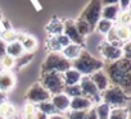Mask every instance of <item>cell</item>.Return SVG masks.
<instances>
[{"mask_svg": "<svg viewBox=\"0 0 131 119\" xmlns=\"http://www.w3.org/2000/svg\"><path fill=\"white\" fill-rule=\"evenodd\" d=\"M104 72L107 73L109 82L112 86H118L121 87L125 94L130 96L131 91V65L128 59H119L117 62L109 63Z\"/></svg>", "mask_w": 131, "mask_h": 119, "instance_id": "6da1fadb", "label": "cell"}, {"mask_svg": "<svg viewBox=\"0 0 131 119\" xmlns=\"http://www.w3.org/2000/svg\"><path fill=\"white\" fill-rule=\"evenodd\" d=\"M71 67L75 68L77 72H80L82 76H90L95 73L96 71H100L104 68V63L100 59L94 58L90 52L82 50L80 56L71 63Z\"/></svg>", "mask_w": 131, "mask_h": 119, "instance_id": "7a4b0ae2", "label": "cell"}, {"mask_svg": "<svg viewBox=\"0 0 131 119\" xmlns=\"http://www.w3.org/2000/svg\"><path fill=\"white\" fill-rule=\"evenodd\" d=\"M102 102H105L111 108H127L130 96L118 86H109L105 91L100 94Z\"/></svg>", "mask_w": 131, "mask_h": 119, "instance_id": "3957f363", "label": "cell"}, {"mask_svg": "<svg viewBox=\"0 0 131 119\" xmlns=\"http://www.w3.org/2000/svg\"><path fill=\"white\" fill-rule=\"evenodd\" d=\"M70 68H71V62L67 60L60 52H49L41 65V74L50 72L64 73Z\"/></svg>", "mask_w": 131, "mask_h": 119, "instance_id": "277c9868", "label": "cell"}, {"mask_svg": "<svg viewBox=\"0 0 131 119\" xmlns=\"http://www.w3.org/2000/svg\"><path fill=\"white\" fill-rule=\"evenodd\" d=\"M50 95H57L63 92L64 90V82H63V76L62 73L57 72H50L41 74L40 82H39Z\"/></svg>", "mask_w": 131, "mask_h": 119, "instance_id": "5b68a950", "label": "cell"}, {"mask_svg": "<svg viewBox=\"0 0 131 119\" xmlns=\"http://www.w3.org/2000/svg\"><path fill=\"white\" fill-rule=\"evenodd\" d=\"M102 8H103L102 0H91V2L86 5V8L84 9L80 18L84 19L85 22H88L90 24V27L94 30L95 24L102 18Z\"/></svg>", "mask_w": 131, "mask_h": 119, "instance_id": "8992f818", "label": "cell"}, {"mask_svg": "<svg viewBox=\"0 0 131 119\" xmlns=\"http://www.w3.org/2000/svg\"><path fill=\"white\" fill-rule=\"evenodd\" d=\"M80 88H81V95L88 97L89 100L93 101V104H99L102 101L100 99V92L99 90L95 87V85L91 82V80L89 78V76H82L81 81H80Z\"/></svg>", "mask_w": 131, "mask_h": 119, "instance_id": "52a82bcc", "label": "cell"}, {"mask_svg": "<svg viewBox=\"0 0 131 119\" xmlns=\"http://www.w3.org/2000/svg\"><path fill=\"white\" fill-rule=\"evenodd\" d=\"M51 95L37 82V83H34L26 92V101L27 102H31V104H40L42 101H48L50 100Z\"/></svg>", "mask_w": 131, "mask_h": 119, "instance_id": "ba28073f", "label": "cell"}, {"mask_svg": "<svg viewBox=\"0 0 131 119\" xmlns=\"http://www.w3.org/2000/svg\"><path fill=\"white\" fill-rule=\"evenodd\" d=\"M99 51H100V55L103 56V59L108 63H113V62H117L119 59L123 58V54H122V49L119 47H116L113 45H111L109 42L104 41L99 45Z\"/></svg>", "mask_w": 131, "mask_h": 119, "instance_id": "9c48e42d", "label": "cell"}, {"mask_svg": "<svg viewBox=\"0 0 131 119\" xmlns=\"http://www.w3.org/2000/svg\"><path fill=\"white\" fill-rule=\"evenodd\" d=\"M63 35L67 36L68 40L72 44L82 46V44L85 42V38L77 32V28L75 26V21L73 19H66V21H63Z\"/></svg>", "mask_w": 131, "mask_h": 119, "instance_id": "30bf717a", "label": "cell"}, {"mask_svg": "<svg viewBox=\"0 0 131 119\" xmlns=\"http://www.w3.org/2000/svg\"><path fill=\"white\" fill-rule=\"evenodd\" d=\"M50 101H51L53 106L55 108L57 113H59V114H64V113H67L70 110L71 99L66 94H63V92L57 94V95H51Z\"/></svg>", "mask_w": 131, "mask_h": 119, "instance_id": "8fae6325", "label": "cell"}, {"mask_svg": "<svg viewBox=\"0 0 131 119\" xmlns=\"http://www.w3.org/2000/svg\"><path fill=\"white\" fill-rule=\"evenodd\" d=\"M89 78L91 80V82L95 85V87L99 90V92L102 94L103 91H105L109 86H111V82H109V78L107 76V73L104 72V69H100V71H96L95 73L90 74Z\"/></svg>", "mask_w": 131, "mask_h": 119, "instance_id": "7c38bea8", "label": "cell"}, {"mask_svg": "<svg viewBox=\"0 0 131 119\" xmlns=\"http://www.w3.org/2000/svg\"><path fill=\"white\" fill-rule=\"evenodd\" d=\"M16 86V76L10 71H2L0 72V91L8 94Z\"/></svg>", "mask_w": 131, "mask_h": 119, "instance_id": "4fadbf2b", "label": "cell"}, {"mask_svg": "<svg viewBox=\"0 0 131 119\" xmlns=\"http://www.w3.org/2000/svg\"><path fill=\"white\" fill-rule=\"evenodd\" d=\"M94 106L93 101L89 100L85 96H77L72 97L70 102V110H77V111H86Z\"/></svg>", "mask_w": 131, "mask_h": 119, "instance_id": "5bb4252c", "label": "cell"}, {"mask_svg": "<svg viewBox=\"0 0 131 119\" xmlns=\"http://www.w3.org/2000/svg\"><path fill=\"white\" fill-rule=\"evenodd\" d=\"M82 46L81 45H76V44H70V45H67L66 47H63V50L60 51V54L67 59V60H70L71 63L73 62V60H76V59L80 56V54L82 52Z\"/></svg>", "mask_w": 131, "mask_h": 119, "instance_id": "9a60e30c", "label": "cell"}, {"mask_svg": "<svg viewBox=\"0 0 131 119\" xmlns=\"http://www.w3.org/2000/svg\"><path fill=\"white\" fill-rule=\"evenodd\" d=\"M63 76V82H64V86H75V85H79L81 78H82V74L80 72H77L75 68H70L67 69L64 73H62Z\"/></svg>", "mask_w": 131, "mask_h": 119, "instance_id": "2e32d148", "label": "cell"}, {"mask_svg": "<svg viewBox=\"0 0 131 119\" xmlns=\"http://www.w3.org/2000/svg\"><path fill=\"white\" fill-rule=\"evenodd\" d=\"M119 12H121V9L118 5H105L102 8V18L114 22L117 19V16L119 14Z\"/></svg>", "mask_w": 131, "mask_h": 119, "instance_id": "e0dca14e", "label": "cell"}, {"mask_svg": "<svg viewBox=\"0 0 131 119\" xmlns=\"http://www.w3.org/2000/svg\"><path fill=\"white\" fill-rule=\"evenodd\" d=\"M0 115H3L5 119H16L17 118V109L9 101H5L0 105Z\"/></svg>", "mask_w": 131, "mask_h": 119, "instance_id": "ac0fdd59", "label": "cell"}, {"mask_svg": "<svg viewBox=\"0 0 131 119\" xmlns=\"http://www.w3.org/2000/svg\"><path fill=\"white\" fill-rule=\"evenodd\" d=\"M23 52H25V51H23V47H22V44H21V42L13 41V42L7 44V55H10L12 58L17 59V58H19Z\"/></svg>", "mask_w": 131, "mask_h": 119, "instance_id": "d6986e66", "label": "cell"}, {"mask_svg": "<svg viewBox=\"0 0 131 119\" xmlns=\"http://www.w3.org/2000/svg\"><path fill=\"white\" fill-rule=\"evenodd\" d=\"M114 32H116V37L118 41L121 42H128L130 41V36H131V31L128 26H116L114 27Z\"/></svg>", "mask_w": 131, "mask_h": 119, "instance_id": "ffe728a7", "label": "cell"}, {"mask_svg": "<svg viewBox=\"0 0 131 119\" xmlns=\"http://www.w3.org/2000/svg\"><path fill=\"white\" fill-rule=\"evenodd\" d=\"M45 30L48 31V33L50 36H58V35L63 33V22L60 19H53L51 22H49V24L45 27Z\"/></svg>", "mask_w": 131, "mask_h": 119, "instance_id": "44dd1931", "label": "cell"}, {"mask_svg": "<svg viewBox=\"0 0 131 119\" xmlns=\"http://www.w3.org/2000/svg\"><path fill=\"white\" fill-rule=\"evenodd\" d=\"M108 119H130L128 106L127 108H112Z\"/></svg>", "mask_w": 131, "mask_h": 119, "instance_id": "7402d4cb", "label": "cell"}, {"mask_svg": "<svg viewBox=\"0 0 131 119\" xmlns=\"http://www.w3.org/2000/svg\"><path fill=\"white\" fill-rule=\"evenodd\" d=\"M112 27H114V22H111V21H107V19L100 18L98 21V23L95 24L94 28L96 30V32H99L102 35H107L112 30Z\"/></svg>", "mask_w": 131, "mask_h": 119, "instance_id": "603a6c76", "label": "cell"}, {"mask_svg": "<svg viewBox=\"0 0 131 119\" xmlns=\"http://www.w3.org/2000/svg\"><path fill=\"white\" fill-rule=\"evenodd\" d=\"M75 26H76V28H77V32H79L84 38L93 31V28L90 27V24H89L88 22H85L84 19H81L80 17L75 21Z\"/></svg>", "mask_w": 131, "mask_h": 119, "instance_id": "cb8c5ba5", "label": "cell"}, {"mask_svg": "<svg viewBox=\"0 0 131 119\" xmlns=\"http://www.w3.org/2000/svg\"><path fill=\"white\" fill-rule=\"evenodd\" d=\"M94 109H95V113H96V115H98V119H108L109 118V113H111V106L109 105H107L105 102H99V104H96L95 106H94Z\"/></svg>", "mask_w": 131, "mask_h": 119, "instance_id": "d4e9b609", "label": "cell"}, {"mask_svg": "<svg viewBox=\"0 0 131 119\" xmlns=\"http://www.w3.org/2000/svg\"><path fill=\"white\" fill-rule=\"evenodd\" d=\"M22 44V47H23V51L25 52H34L37 47V40L31 36V35H27L26 38L21 42Z\"/></svg>", "mask_w": 131, "mask_h": 119, "instance_id": "484cf974", "label": "cell"}, {"mask_svg": "<svg viewBox=\"0 0 131 119\" xmlns=\"http://www.w3.org/2000/svg\"><path fill=\"white\" fill-rule=\"evenodd\" d=\"M36 109H37L39 111H41L42 114L48 115V116H49V115H53V114H57V110H55V108L53 106V104H51L50 100L42 101V102L37 104V105H36Z\"/></svg>", "mask_w": 131, "mask_h": 119, "instance_id": "4316f807", "label": "cell"}, {"mask_svg": "<svg viewBox=\"0 0 131 119\" xmlns=\"http://www.w3.org/2000/svg\"><path fill=\"white\" fill-rule=\"evenodd\" d=\"M36 105L35 104H31V102H27L23 106V110H22V115H23V119H35V115H36Z\"/></svg>", "mask_w": 131, "mask_h": 119, "instance_id": "83f0119b", "label": "cell"}, {"mask_svg": "<svg viewBox=\"0 0 131 119\" xmlns=\"http://www.w3.org/2000/svg\"><path fill=\"white\" fill-rule=\"evenodd\" d=\"M116 22H117V26H130L131 16H130L128 9H127V10H121L119 14L117 16Z\"/></svg>", "mask_w": 131, "mask_h": 119, "instance_id": "f1b7e54d", "label": "cell"}, {"mask_svg": "<svg viewBox=\"0 0 131 119\" xmlns=\"http://www.w3.org/2000/svg\"><path fill=\"white\" fill-rule=\"evenodd\" d=\"M0 65L3 67L4 71H10L12 68L16 67V59L12 58L10 55H4L2 59H0Z\"/></svg>", "mask_w": 131, "mask_h": 119, "instance_id": "f546056e", "label": "cell"}, {"mask_svg": "<svg viewBox=\"0 0 131 119\" xmlns=\"http://www.w3.org/2000/svg\"><path fill=\"white\" fill-rule=\"evenodd\" d=\"M63 94H66L70 99H72V97H77V96H82V95H81L80 85H75V86H64Z\"/></svg>", "mask_w": 131, "mask_h": 119, "instance_id": "4dcf8cb0", "label": "cell"}, {"mask_svg": "<svg viewBox=\"0 0 131 119\" xmlns=\"http://www.w3.org/2000/svg\"><path fill=\"white\" fill-rule=\"evenodd\" d=\"M16 37H17V32L12 28L10 30H2V33H0V38H2L5 44L16 41Z\"/></svg>", "mask_w": 131, "mask_h": 119, "instance_id": "1f68e13d", "label": "cell"}, {"mask_svg": "<svg viewBox=\"0 0 131 119\" xmlns=\"http://www.w3.org/2000/svg\"><path fill=\"white\" fill-rule=\"evenodd\" d=\"M32 58H34V54L32 52H23L19 58L16 59V65L18 68H23L25 65H27L32 60Z\"/></svg>", "mask_w": 131, "mask_h": 119, "instance_id": "d6a6232c", "label": "cell"}, {"mask_svg": "<svg viewBox=\"0 0 131 119\" xmlns=\"http://www.w3.org/2000/svg\"><path fill=\"white\" fill-rule=\"evenodd\" d=\"M88 111V110H86ZM86 111H77V110H68L66 113V119H85Z\"/></svg>", "mask_w": 131, "mask_h": 119, "instance_id": "836d02e7", "label": "cell"}, {"mask_svg": "<svg viewBox=\"0 0 131 119\" xmlns=\"http://www.w3.org/2000/svg\"><path fill=\"white\" fill-rule=\"evenodd\" d=\"M57 40H58V42H59V45H60L62 47H66L67 45L71 44V41L68 40V37H67V36H64L63 33L58 35V36H57Z\"/></svg>", "mask_w": 131, "mask_h": 119, "instance_id": "e575fe53", "label": "cell"}, {"mask_svg": "<svg viewBox=\"0 0 131 119\" xmlns=\"http://www.w3.org/2000/svg\"><path fill=\"white\" fill-rule=\"evenodd\" d=\"M85 119H98V115H96V113H95V109H94V106L86 111Z\"/></svg>", "mask_w": 131, "mask_h": 119, "instance_id": "d590c367", "label": "cell"}, {"mask_svg": "<svg viewBox=\"0 0 131 119\" xmlns=\"http://www.w3.org/2000/svg\"><path fill=\"white\" fill-rule=\"evenodd\" d=\"M118 7L121 10H127L130 7V0H118Z\"/></svg>", "mask_w": 131, "mask_h": 119, "instance_id": "8d00e7d4", "label": "cell"}, {"mask_svg": "<svg viewBox=\"0 0 131 119\" xmlns=\"http://www.w3.org/2000/svg\"><path fill=\"white\" fill-rule=\"evenodd\" d=\"M7 54V44L0 38V59Z\"/></svg>", "mask_w": 131, "mask_h": 119, "instance_id": "74e56055", "label": "cell"}, {"mask_svg": "<svg viewBox=\"0 0 131 119\" xmlns=\"http://www.w3.org/2000/svg\"><path fill=\"white\" fill-rule=\"evenodd\" d=\"M102 5H118V0H102Z\"/></svg>", "mask_w": 131, "mask_h": 119, "instance_id": "f35d334b", "label": "cell"}, {"mask_svg": "<svg viewBox=\"0 0 131 119\" xmlns=\"http://www.w3.org/2000/svg\"><path fill=\"white\" fill-rule=\"evenodd\" d=\"M48 119H66V118H64V115H63V114H59V113H57V114L49 115V116H48Z\"/></svg>", "mask_w": 131, "mask_h": 119, "instance_id": "ab89813d", "label": "cell"}, {"mask_svg": "<svg viewBox=\"0 0 131 119\" xmlns=\"http://www.w3.org/2000/svg\"><path fill=\"white\" fill-rule=\"evenodd\" d=\"M35 119H48V115H45V114H42L41 111H36V115H35Z\"/></svg>", "mask_w": 131, "mask_h": 119, "instance_id": "60d3db41", "label": "cell"}, {"mask_svg": "<svg viewBox=\"0 0 131 119\" xmlns=\"http://www.w3.org/2000/svg\"><path fill=\"white\" fill-rule=\"evenodd\" d=\"M5 101H8V100H7V94H4V92L0 91V105H2L3 102H5Z\"/></svg>", "mask_w": 131, "mask_h": 119, "instance_id": "b9f144b4", "label": "cell"}, {"mask_svg": "<svg viewBox=\"0 0 131 119\" xmlns=\"http://www.w3.org/2000/svg\"><path fill=\"white\" fill-rule=\"evenodd\" d=\"M0 119H5V118H4L3 115H0Z\"/></svg>", "mask_w": 131, "mask_h": 119, "instance_id": "7bdbcfd3", "label": "cell"}, {"mask_svg": "<svg viewBox=\"0 0 131 119\" xmlns=\"http://www.w3.org/2000/svg\"><path fill=\"white\" fill-rule=\"evenodd\" d=\"M2 30H3V28H2V26H0V33H2Z\"/></svg>", "mask_w": 131, "mask_h": 119, "instance_id": "ee69618b", "label": "cell"}]
</instances>
